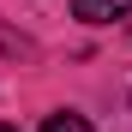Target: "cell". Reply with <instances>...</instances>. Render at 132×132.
Masks as SVG:
<instances>
[{"instance_id": "obj_1", "label": "cell", "mask_w": 132, "mask_h": 132, "mask_svg": "<svg viewBox=\"0 0 132 132\" xmlns=\"http://www.w3.org/2000/svg\"><path fill=\"white\" fill-rule=\"evenodd\" d=\"M72 18H84V24H114V18H132V0H72Z\"/></svg>"}, {"instance_id": "obj_2", "label": "cell", "mask_w": 132, "mask_h": 132, "mask_svg": "<svg viewBox=\"0 0 132 132\" xmlns=\"http://www.w3.org/2000/svg\"><path fill=\"white\" fill-rule=\"evenodd\" d=\"M42 132H96V126L84 120V114H48V120H42Z\"/></svg>"}, {"instance_id": "obj_3", "label": "cell", "mask_w": 132, "mask_h": 132, "mask_svg": "<svg viewBox=\"0 0 132 132\" xmlns=\"http://www.w3.org/2000/svg\"><path fill=\"white\" fill-rule=\"evenodd\" d=\"M126 30H132V18H126Z\"/></svg>"}, {"instance_id": "obj_4", "label": "cell", "mask_w": 132, "mask_h": 132, "mask_svg": "<svg viewBox=\"0 0 132 132\" xmlns=\"http://www.w3.org/2000/svg\"><path fill=\"white\" fill-rule=\"evenodd\" d=\"M0 132H12V126H0Z\"/></svg>"}]
</instances>
